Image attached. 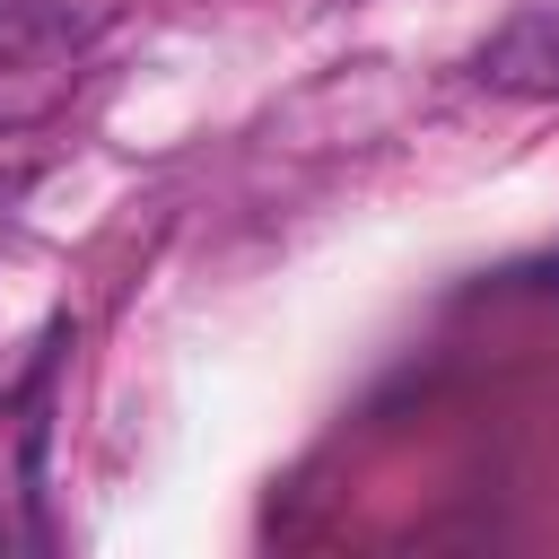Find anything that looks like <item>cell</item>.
<instances>
[{"mask_svg": "<svg viewBox=\"0 0 559 559\" xmlns=\"http://www.w3.org/2000/svg\"><path fill=\"white\" fill-rule=\"evenodd\" d=\"M480 87H515V96H559V9H515L480 52H472Z\"/></svg>", "mask_w": 559, "mask_h": 559, "instance_id": "obj_1", "label": "cell"}]
</instances>
